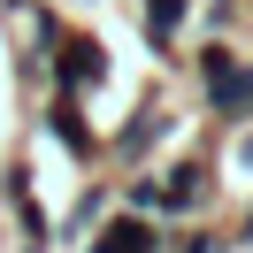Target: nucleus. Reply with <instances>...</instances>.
Listing matches in <instances>:
<instances>
[{
	"instance_id": "nucleus-7",
	"label": "nucleus",
	"mask_w": 253,
	"mask_h": 253,
	"mask_svg": "<svg viewBox=\"0 0 253 253\" xmlns=\"http://www.w3.org/2000/svg\"><path fill=\"white\" fill-rule=\"evenodd\" d=\"M138 23H146V46L176 62V39L192 23V0H138Z\"/></svg>"
},
{
	"instance_id": "nucleus-4",
	"label": "nucleus",
	"mask_w": 253,
	"mask_h": 253,
	"mask_svg": "<svg viewBox=\"0 0 253 253\" xmlns=\"http://www.w3.org/2000/svg\"><path fill=\"white\" fill-rule=\"evenodd\" d=\"M200 108L215 115L222 130H253V54H238L222 77H207V84H200Z\"/></svg>"
},
{
	"instance_id": "nucleus-11",
	"label": "nucleus",
	"mask_w": 253,
	"mask_h": 253,
	"mask_svg": "<svg viewBox=\"0 0 253 253\" xmlns=\"http://www.w3.org/2000/svg\"><path fill=\"white\" fill-rule=\"evenodd\" d=\"M161 253H230V238L207 222H176V230H161Z\"/></svg>"
},
{
	"instance_id": "nucleus-8",
	"label": "nucleus",
	"mask_w": 253,
	"mask_h": 253,
	"mask_svg": "<svg viewBox=\"0 0 253 253\" xmlns=\"http://www.w3.org/2000/svg\"><path fill=\"white\" fill-rule=\"evenodd\" d=\"M0 200L16 207V222H23V238H31V246H46V215H39V200H31V161H8V176H0Z\"/></svg>"
},
{
	"instance_id": "nucleus-1",
	"label": "nucleus",
	"mask_w": 253,
	"mask_h": 253,
	"mask_svg": "<svg viewBox=\"0 0 253 253\" xmlns=\"http://www.w3.org/2000/svg\"><path fill=\"white\" fill-rule=\"evenodd\" d=\"M54 62H46V84H54V92H92V84H108V54H100V39L92 31H62V39H54Z\"/></svg>"
},
{
	"instance_id": "nucleus-13",
	"label": "nucleus",
	"mask_w": 253,
	"mask_h": 253,
	"mask_svg": "<svg viewBox=\"0 0 253 253\" xmlns=\"http://www.w3.org/2000/svg\"><path fill=\"white\" fill-rule=\"evenodd\" d=\"M0 8H8V16H23V8H39V0H0Z\"/></svg>"
},
{
	"instance_id": "nucleus-10",
	"label": "nucleus",
	"mask_w": 253,
	"mask_h": 253,
	"mask_svg": "<svg viewBox=\"0 0 253 253\" xmlns=\"http://www.w3.org/2000/svg\"><path fill=\"white\" fill-rule=\"evenodd\" d=\"M115 207V184H84L77 192V207H69V222H62V238H92V222Z\"/></svg>"
},
{
	"instance_id": "nucleus-5",
	"label": "nucleus",
	"mask_w": 253,
	"mask_h": 253,
	"mask_svg": "<svg viewBox=\"0 0 253 253\" xmlns=\"http://www.w3.org/2000/svg\"><path fill=\"white\" fill-rule=\"evenodd\" d=\"M176 130V115L161 108V100H146L138 115H130V123H115V138H108V154L123 161V169H154V146L169 138Z\"/></svg>"
},
{
	"instance_id": "nucleus-6",
	"label": "nucleus",
	"mask_w": 253,
	"mask_h": 253,
	"mask_svg": "<svg viewBox=\"0 0 253 253\" xmlns=\"http://www.w3.org/2000/svg\"><path fill=\"white\" fill-rule=\"evenodd\" d=\"M84 253H161V222L154 215H130V207H108L84 238Z\"/></svg>"
},
{
	"instance_id": "nucleus-12",
	"label": "nucleus",
	"mask_w": 253,
	"mask_h": 253,
	"mask_svg": "<svg viewBox=\"0 0 253 253\" xmlns=\"http://www.w3.org/2000/svg\"><path fill=\"white\" fill-rule=\"evenodd\" d=\"M230 246H253V207L238 215V230H230Z\"/></svg>"
},
{
	"instance_id": "nucleus-3",
	"label": "nucleus",
	"mask_w": 253,
	"mask_h": 253,
	"mask_svg": "<svg viewBox=\"0 0 253 253\" xmlns=\"http://www.w3.org/2000/svg\"><path fill=\"white\" fill-rule=\"evenodd\" d=\"M215 200V154H176L169 169H161V215H200V207Z\"/></svg>"
},
{
	"instance_id": "nucleus-9",
	"label": "nucleus",
	"mask_w": 253,
	"mask_h": 253,
	"mask_svg": "<svg viewBox=\"0 0 253 253\" xmlns=\"http://www.w3.org/2000/svg\"><path fill=\"white\" fill-rule=\"evenodd\" d=\"M115 207H130V215H161V169H123Z\"/></svg>"
},
{
	"instance_id": "nucleus-2",
	"label": "nucleus",
	"mask_w": 253,
	"mask_h": 253,
	"mask_svg": "<svg viewBox=\"0 0 253 253\" xmlns=\"http://www.w3.org/2000/svg\"><path fill=\"white\" fill-rule=\"evenodd\" d=\"M39 130H46V138L62 146L69 161H84V169H100V161H108V146H100V130L84 123V100H77V92H46V108H39Z\"/></svg>"
}]
</instances>
